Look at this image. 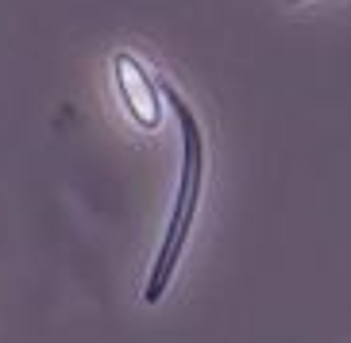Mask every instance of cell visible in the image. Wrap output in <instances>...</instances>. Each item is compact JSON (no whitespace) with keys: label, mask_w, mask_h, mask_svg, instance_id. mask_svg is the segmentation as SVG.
Instances as JSON below:
<instances>
[{"label":"cell","mask_w":351,"mask_h":343,"mask_svg":"<svg viewBox=\"0 0 351 343\" xmlns=\"http://www.w3.org/2000/svg\"><path fill=\"white\" fill-rule=\"evenodd\" d=\"M170 108L178 112V124H182V181H178V201H174V216H170V228H166V243L158 251V262L151 270V285H147V301L155 305L158 297L170 285V274H174L178 259H182V247H186V236L193 228L197 216V197H201V170H205V158H201V127H197V116L182 97L166 85L162 89Z\"/></svg>","instance_id":"cell-1"},{"label":"cell","mask_w":351,"mask_h":343,"mask_svg":"<svg viewBox=\"0 0 351 343\" xmlns=\"http://www.w3.org/2000/svg\"><path fill=\"white\" fill-rule=\"evenodd\" d=\"M289 4H301V0H289Z\"/></svg>","instance_id":"cell-2"}]
</instances>
